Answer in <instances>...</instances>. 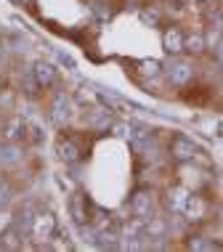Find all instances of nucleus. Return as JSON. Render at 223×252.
Returning a JSON list of instances; mask_svg holds the SVG:
<instances>
[{"label":"nucleus","mask_w":223,"mask_h":252,"mask_svg":"<svg viewBox=\"0 0 223 252\" xmlns=\"http://www.w3.org/2000/svg\"><path fill=\"white\" fill-rule=\"evenodd\" d=\"M53 234H56V218L53 213H37L35 215V223H32V239L35 242H48L53 239Z\"/></svg>","instance_id":"obj_1"},{"label":"nucleus","mask_w":223,"mask_h":252,"mask_svg":"<svg viewBox=\"0 0 223 252\" xmlns=\"http://www.w3.org/2000/svg\"><path fill=\"white\" fill-rule=\"evenodd\" d=\"M130 210L138 218H146L149 220L152 215H157V199H154L152 191H136V196H133V202H130Z\"/></svg>","instance_id":"obj_2"},{"label":"nucleus","mask_w":223,"mask_h":252,"mask_svg":"<svg viewBox=\"0 0 223 252\" xmlns=\"http://www.w3.org/2000/svg\"><path fill=\"white\" fill-rule=\"evenodd\" d=\"M194 154H197V144L186 135H175L173 144H170V157L175 162H191Z\"/></svg>","instance_id":"obj_3"},{"label":"nucleus","mask_w":223,"mask_h":252,"mask_svg":"<svg viewBox=\"0 0 223 252\" xmlns=\"http://www.w3.org/2000/svg\"><path fill=\"white\" fill-rule=\"evenodd\" d=\"M184 43H186V35L178 30V27H167L165 35H162V48L165 53H170V56H178V53H184Z\"/></svg>","instance_id":"obj_4"},{"label":"nucleus","mask_w":223,"mask_h":252,"mask_svg":"<svg viewBox=\"0 0 223 252\" xmlns=\"http://www.w3.org/2000/svg\"><path fill=\"white\" fill-rule=\"evenodd\" d=\"M205 213H207V204H205V199L202 196H197V194H189V199H186V207H184V215L189 223H199L202 218H205Z\"/></svg>","instance_id":"obj_5"},{"label":"nucleus","mask_w":223,"mask_h":252,"mask_svg":"<svg viewBox=\"0 0 223 252\" xmlns=\"http://www.w3.org/2000/svg\"><path fill=\"white\" fill-rule=\"evenodd\" d=\"M32 72H35V80H37L43 88L53 85V83H56V77H59V69H56V66H53L51 61H43V59L32 64Z\"/></svg>","instance_id":"obj_6"},{"label":"nucleus","mask_w":223,"mask_h":252,"mask_svg":"<svg viewBox=\"0 0 223 252\" xmlns=\"http://www.w3.org/2000/svg\"><path fill=\"white\" fill-rule=\"evenodd\" d=\"M167 74H170L173 85H189L191 77H194V69H191V64H186V61H173Z\"/></svg>","instance_id":"obj_7"},{"label":"nucleus","mask_w":223,"mask_h":252,"mask_svg":"<svg viewBox=\"0 0 223 252\" xmlns=\"http://www.w3.org/2000/svg\"><path fill=\"white\" fill-rule=\"evenodd\" d=\"M72 101L69 96H64V93H59L56 98H53V120L59 122V125H64V122L72 120Z\"/></svg>","instance_id":"obj_8"},{"label":"nucleus","mask_w":223,"mask_h":252,"mask_svg":"<svg viewBox=\"0 0 223 252\" xmlns=\"http://www.w3.org/2000/svg\"><path fill=\"white\" fill-rule=\"evenodd\" d=\"M123 239H146V218H130L123 226Z\"/></svg>","instance_id":"obj_9"},{"label":"nucleus","mask_w":223,"mask_h":252,"mask_svg":"<svg viewBox=\"0 0 223 252\" xmlns=\"http://www.w3.org/2000/svg\"><path fill=\"white\" fill-rule=\"evenodd\" d=\"M3 135H5V141H13V144L27 138V122L22 117H11L3 127Z\"/></svg>","instance_id":"obj_10"},{"label":"nucleus","mask_w":223,"mask_h":252,"mask_svg":"<svg viewBox=\"0 0 223 252\" xmlns=\"http://www.w3.org/2000/svg\"><path fill=\"white\" fill-rule=\"evenodd\" d=\"M69 215H72V220L77 223L80 228L88 226V215H85V199L80 194H69Z\"/></svg>","instance_id":"obj_11"},{"label":"nucleus","mask_w":223,"mask_h":252,"mask_svg":"<svg viewBox=\"0 0 223 252\" xmlns=\"http://www.w3.org/2000/svg\"><path fill=\"white\" fill-rule=\"evenodd\" d=\"M189 194H191V189H189V186H175V189L167 191V204H170L173 213H184Z\"/></svg>","instance_id":"obj_12"},{"label":"nucleus","mask_w":223,"mask_h":252,"mask_svg":"<svg viewBox=\"0 0 223 252\" xmlns=\"http://www.w3.org/2000/svg\"><path fill=\"white\" fill-rule=\"evenodd\" d=\"M56 154H59V159L64 162V165H77L80 162V149L72 144V141H59L56 144Z\"/></svg>","instance_id":"obj_13"},{"label":"nucleus","mask_w":223,"mask_h":252,"mask_svg":"<svg viewBox=\"0 0 223 252\" xmlns=\"http://www.w3.org/2000/svg\"><path fill=\"white\" fill-rule=\"evenodd\" d=\"M22 162V149H19L13 141H5L3 146H0V165H19Z\"/></svg>","instance_id":"obj_14"},{"label":"nucleus","mask_w":223,"mask_h":252,"mask_svg":"<svg viewBox=\"0 0 223 252\" xmlns=\"http://www.w3.org/2000/svg\"><path fill=\"white\" fill-rule=\"evenodd\" d=\"M35 210L30 207V204H27V207L22 210V213H19L16 218H13V226H16L19 231H22V234H32V223H35Z\"/></svg>","instance_id":"obj_15"},{"label":"nucleus","mask_w":223,"mask_h":252,"mask_svg":"<svg viewBox=\"0 0 223 252\" xmlns=\"http://www.w3.org/2000/svg\"><path fill=\"white\" fill-rule=\"evenodd\" d=\"M167 234V220L159 215H152L146 220V236L149 239H162V236Z\"/></svg>","instance_id":"obj_16"},{"label":"nucleus","mask_w":223,"mask_h":252,"mask_svg":"<svg viewBox=\"0 0 223 252\" xmlns=\"http://www.w3.org/2000/svg\"><path fill=\"white\" fill-rule=\"evenodd\" d=\"M184 48H186V53H191V56H199V53H205V48H207V37H202L199 32H191V35H186Z\"/></svg>","instance_id":"obj_17"},{"label":"nucleus","mask_w":223,"mask_h":252,"mask_svg":"<svg viewBox=\"0 0 223 252\" xmlns=\"http://www.w3.org/2000/svg\"><path fill=\"white\" fill-rule=\"evenodd\" d=\"M22 236H24V234H22V231H19L16 226H13V228H8L3 236H0V247H3V250H16L19 244H22V242H19Z\"/></svg>","instance_id":"obj_18"},{"label":"nucleus","mask_w":223,"mask_h":252,"mask_svg":"<svg viewBox=\"0 0 223 252\" xmlns=\"http://www.w3.org/2000/svg\"><path fill=\"white\" fill-rule=\"evenodd\" d=\"M120 244L123 242H117L114 234H109V231H98V236H96V247L98 250H120Z\"/></svg>","instance_id":"obj_19"},{"label":"nucleus","mask_w":223,"mask_h":252,"mask_svg":"<svg viewBox=\"0 0 223 252\" xmlns=\"http://www.w3.org/2000/svg\"><path fill=\"white\" fill-rule=\"evenodd\" d=\"M109 112H112V109H106V112H104V109H96V112H93V125H96V127H106V125H112V117H109Z\"/></svg>","instance_id":"obj_20"},{"label":"nucleus","mask_w":223,"mask_h":252,"mask_svg":"<svg viewBox=\"0 0 223 252\" xmlns=\"http://www.w3.org/2000/svg\"><path fill=\"white\" fill-rule=\"evenodd\" d=\"M141 72L146 74V77H157L159 74V61H154V59H146V61H141Z\"/></svg>","instance_id":"obj_21"},{"label":"nucleus","mask_w":223,"mask_h":252,"mask_svg":"<svg viewBox=\"0 0 223 252\" xmlns=\"http://www.w3.org/2000/svg\"><path fill=\"white\" fill-rule=\"evenodd\" d=\"M112 130H114V135H120V138L133 141V125H130V122H127V125H123V122H117V125H112Z\"/></svg>","instance_id":"obj_22"},{"label":"nucleus","mask_w":223,"mask_h":252,"mask_svg":"<svg viewBox=\"0 0 223 252\" xmlns=\"http://www.w3.org/2000/svg\"><path fill=\"white\" fill-rule=\"evenodd\" d=\"M22 80H24V91H27V93H35V88L40 85L37 80H35V72H32V69H27Z\"/></svg>","instance_id":"obj_23"},{"label":"nucleus","mask_w":223,"mask_h":252,"mask_svg":"<svg viewBox=\"0 0 223 252\" xmlns=\"http://www.w3.org/2000/svg\"><path fill=\"white\" fill-rule=\"evenodd\" d=\"M11 196H13V191H11V186L5 181H0V207H5V204L11 202Z\"/></svg>","instance_id":"obj_24"},{"label":"nucleus","mask_w":223,"mask_h":252,"mask_svg":"<svg viewBox=\"0 0 223 252\" xmlns=\"http://www.w3.org/2000/svg\"><path fill=\"white\" fill-rule=\"evenodd\" d=\"M189 247H191V250H215V244L205 242V239H191V242H189Z\"/></svg>","instance_id":"obj_25"},{"label":"nucleus","mask_w":223,"mask_h":252,"mask_svg":"<svg viewBox=\"0 0 223 252\" xmlns=\"http://www.w3.org/2000/svg\"><path fill=\"white\" fill-rule=\"evenodd\" d=\"M56 183H59V189H62V191H66V194H72V191H74L72 181H69V178H64V175H56Z\"/></svg>","instance_id":"obj_26"},{"label":"nucleus","mask_w":223,"mask_h":252,"mask_svg":"<svg viewBox=\"0 0 223 252\" xmlns=\"http://www.w3.org/2000/svg\"><path fill=\"white\" fill-rule=\"evenodd\" d=\"M56 59L62 61L64 66H69V69H74V59L69 56V53H64V51H56Z\"/></svg>","instance_id":"obj_27"},{"label":"nucleus","mask_w":223,"mask_h":252,"mask_svg":"<svg viewBox=\"0 0 223 252\" xmlns=\"http://www.w3.org/2000/svg\"><path fill=\"white\" fill-rule=\"evenodd\" d=\"M141 22H149V24H157V13H149V11H141Z\"/></svg>","instance_id":"obj_28"},{"label":"nucleus","mask_w":223,"mask_h":252,"mask_svg":"<svg viewBox=\"0 0 223 252\" xmlns=\"http://www.w3.org/2000/svg\"><path fill=\"white\" fill-rule=\"evenodd\" d=\"M213 130H215V135H218V138H223V120H215V122H213Z\"/></svg>","instance_id":"obj_29"},{"label":"nucleus","mask_w":223,"mask_h":252,"mask_svg":"<svg viewBox=\"0 0 223 252\" xmlns=\"http://www.w3.org/2000/svg\"><path fill=\"white\" fill-rule=\"evenodd\" d=\"M215 56H218V61H221V64H223V40H221L218 45H215Z\"/></svg>","instance_id":"obj_30"},{"label":"nucleus","mask_w":223,"mask_h":252,"mask_svg":"<svg viewBox=\"0 0 223 252\" xmlns=\"http://www.w3.org/2000/svg\"><path fill=\"white\" fill-rule=\"evenodd\" d=\"M194 3H197L199 8H210V3H213V0H194Z\"/></svg>","instance_id":"obj_31"},{"label":"nucleus","mask_w":223,"mask_h":252,"mask_svg":"<svg viewBox=\"0 0 223 252\" xmlns=\"http://www.w3.org/2000/svg\"><path fill=\"white\" fill-rule=\"evenodd\" d=\"M0 59H3V43H0Z\"/></svg>","instance_id":"obj_32"}]
</instances>
